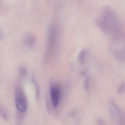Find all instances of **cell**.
I'll list each match as a JSON object with an SVG mask.
<instances>
[{
    "label": "cell",
    "instance_id": "30bf717a",
    "mask_svg": "<svg viewBox=\"0 0 125 125\" xmlns=\"http://www.w3.org/2000/svg\"><path fill=\"white\" fill-rule=\"evenodd\" d=\"M89 78L87 77L85 79L84 82V89L87 90L89 89Z\"/></svg>",
    "mask_w": 125,
    "mask_h": 125
},
{
    "label": "cell",
    "instance_id": "9c48e42d",
    "mask_svg": "<svg viewBox=\"0 0 125 125\" xmlns=\"http://www.w3.org/2000/svg\"><path fill=\"white\" fill-rule=\"evenodd\" d=\"M125 82H123L119 86V88L118 89V90H117V92L118 93L121 94L123 92L125 91Z\"/></svg>",
    "mask_w": 125,
    "mask_h": 125
},
{
    "label": "cell",
    "instance_id": "7a4b0ae2",
    "mask_svg": "<svg viewBox=\"0 0 125 125\" xmlns=\"http://www.w3.org/2000/svg\"><path fill=\"white\" fill-rule=\"evenodd\" d=\"M15 105L18 111L23 113L28 107L26 96L22 87L18 85L16 87L15 92Z\"/></svg>",
    "mask_w": 125,
    "mask_h": 125
},
{
    "label": "cell",
    "instance_id": "8fae6325",
    "mask_svg": "<svg viewBox=\"0 0 125 125\" xmlns=\"http://www.w3.org/2000/svg\"><path fill=\"white\" fill-rule=\"evenodd\" d=\"M97 124L98 125H105L104 122L102 120L100 119L97 120Z\"/></svg>",
    "mask_w": 125,
    "mask_h": 125
},
{
    "label": "cell",
    "instance_id": "6da1fadb",
    "mask_svg": "<svg viewBox=\"0 0 125 125\" xmlns=\"http://www.w3.org/2000/svg\"><path fill=\"white\" fill-rule=\"evenodd\" d=\"M96 23L101 31L110 34L114 39L118 40L124 36L120 20L109 6L103 8L96 20Z\"/></svg>",
    "mask_w": 125,
    "mask_h": 125
},
{
    "label": "cell",
    "instance_id": "3957f363",
    "mask_svg": "<svg viewBox=\"0 0 125 125\" xmlns=\"http://www.w3.org/2000/svg\"><path fill=\"white\" fill-rule=\"evenodd\" d=\"M109 112L111 116L118 125H125V117L119 107L114 101L111 100L109 104Z\"/></svg>",
    "mask_w": 125,
    "mask_h": 125
},
{
    "label": "cell",
    "instance_id": "8992f818",
    "mask_svg": "<svg viewBox=\"0 0 125 125\" xmlns=\"http://www.w3.org/2000/svg\"><path fill=\"white\" fill-rule=\"evenodd\" d=\"M113 55L115 58L125 64V48L115 51Z\"/></svg>",
    "mask_w": 125,
    "mask_h": 125
},
{
    "label": "cell",
    "instance_id": "ba28073f",
    "mask_svg": "<svg viewBox=\"0 0 125 125\" xmlns=\"http://www.w3.org/2000/svg\"><path fill=\"white\" fill-rule=\"evenodd\" d=\"M19 75L21 78H24L27 76L28 71L26 68L23 66H21L18 70Z\"/></svg>",
    "mask_w": 125,
    "mask_h": 125
},
{
    "label": "cell",
    "instance_id": "277c9868",
    "mask_svg": "<svg viewBox=\"0 0 125 125\" xmlns=\"http://www.w3.org/2000/svg\"><path fill=\"white\" fill-rule=\"evenodd\" d=\"M50 87V95L52 104L55 107H57L61 95V87L58 84L53 83L51 84Z\"/></svg>",
    "mask_w": 125,
    "mask_h": 125
},
{
    "label": "cell",
    "instance_id": "7c38bea8",
    "mask_svg": "<svg viewBox=\"0 0 125 125\" xmlns=\"http://www.w3.org/2000/svg\"><path fill=\"white\" fill-rule=\"evenodd\" d=\"M3 34L1 31H0V39H2L3 38Z\"/></svg>",
    "mask_w": 125,
    "mask_h": 125
},
{
    "label": "cell",
    "instance_id": "5b68a950",
    "mask_svg": "<svg viewBox=\"0 0 125 125\" xmlns=\"http://www.w3.org/2000/svg\"><path fill=\"white\" fill-rule=\"evenodd\" d=\"M36 41V36L32 33H27L23 37V42L24 44L29 47H33L35 44Z\"/></svg>",
    "mask_w": 125,
    "mask_h": 125
},
{
    "label": "cell",
    "instance_id": "52a82bcc",
    "mask_svg": "<svg viewBox=\"0 0 125 125\" xmlns=\"http://www.w3.org/2000/svg\"><path fill=\"white\" fill-rule=\"evenodd\" d=\"M87 53V51L85 49H82L79 52L78 56V59L79 62L81 64H83L85 61Z\"/></svg>",
    "mask_w": 125,
    "mask_h": 125
}]
</instances>
